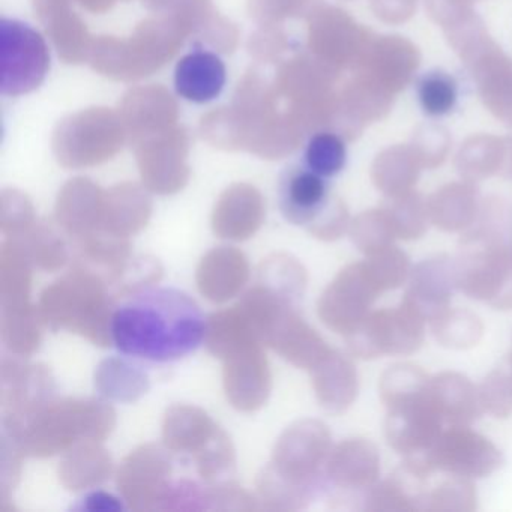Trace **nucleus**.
Segmentation results:
<instances>
[{
    "mask_svg": "<svg viewBox=\"0 0 512 512\" xmlns=\"http://www.w3.org/2000/svg\"><path fill=\"white\" fill-rule=\"evenodd\" d=\"M425 319L406 301L397 308L368 314L361 325L346 335L356 358L376 359L386 355H412L425 340Z\"/></svg>",
    "mask_w": 512,
    "mask_h": 512,
    "instance_id": "nucleus-3",
    "label": "nucleus"
},
{
    "mask_svg": "<svg viewBox=\"0 0 512 512\" xmlns=\"http://www.w3.org/2000/svg\"><path fill=\"white\" fill-rule=\"evenodd\" d=\"M430 328L437 343L452 350L472 349L484 335L481 319L460 308L446 311L442 317L430 323Z\"/></svg>",
    "mask_w": 512,
    "mask_h": 512,
    "instance_id": "nucleus-16",
    "label": "nucleus"
},
{
    "mask_svg": "<svg viewBox=\"0 0 512 512\" xmlns=\"http://www.w3.org/2000/svg\"><path fill=\"white\" fill-rule=\"evenodd\" d=\"M431 218H433L437 229L442 232H463L472 224L473 218H475V209L469 200L445 197L434 205Z\"/></svg>",
    "mask_w": 512,
    "mask_h": 512,
    "instance_id": "nucleus-23",
    "label": "nucleus"
},
{
    "mask_svg": "<svg viewBox=\"0 0 512 512\" xmlns=\"http://www.w3.org/2000/svg\"><path fill=\"white\" fill-rule=\"evenodd\" d=\"M397 238L404 241L422 238L427 233V217L418 206H407L398 209L397 214L391 215Z\"/></svg>",
    "mask_w": 512,
    "mask_h": 512,
    "instance_id": "nucleus-25",
    "label": "nucleus"
},
{
    "mask_svg": "<svg viewBox=\"0 0 512 512\" xmlns=\"http://www.w3.org/2000/svg\"><path fill=\"white\" fill-rule=\"evenodd\" d=\"M326 472L343 490H370L379 481V449L368 439L344 440L332 451Z\"/></svg>",
    "mask_w": 512,
    "mask_h": 512,
    "instance_id": "nucleus-10",
    "label": "nucleus"
},
{
    "mask_svg": "<svg viewBox=\"0 0 512 512\" xmlns=\"http://www.w3.org/2000/svg\"><path fill=\"white\" fill-rule=\"evenodd\" d=\"M455 287L494 310H512V230L508 224L467 230L454 260Z\"/></svg>",
    "mask_w": 512,
    "mask_h": 512,
    "instance_id": "nucleus-2",
    "label": "nucleus"
},
{
    "mask_svg": "<svg viewBox=\"0 0 512 512\" xmlns=\"http://www.w3.org/2000/svg\"><path fill=\"white\" fill-rule=\"evenodd\" d=\"M346 142L331 131H320L308 140L302 163L317 175L329 179L340 175L347 164Z\"/></svg>",
    "mask_w": 512,
    "mask_h": 512,
    "instance_id": "nucleus-18",
    "label": "nucleus"
},
{
    "mask_svg": "<svg viewBox=\"0 0 512 512\" xmlns=\"http://www.w3.org/2000/svg\"><path fill=\"white\" fill-rule=\"evenodd\" d=\"M482 412L494 418L505 419L512 413V373L496 368L478 388Z\"/></svg>",
    "mask_w": 512,
    "mask_h": 512,
    "instance_id": "nucleus-22",
    "label": "nucleus"
},
{
    "mask_svg": "<svg viewBox=\"0 0 512 512\" xmlns=\"http://www.w3.org/2000/svg\"><path fill=\"white\" fill-rule=\"evenodd\" d=\"M419 455L431 473L439 470L469 479L485 478L503 464L499 448L467 425L442 431L434 445Z\"/></svg>",
    "mask_w": 512,
    "mask_h": 512,
    "instance_id": "nucleus-5",
    "label": "nucleus"
},
{
    "mask_svg": "<svg viewBox=\"0 0 512 512\" xmlns=\"http://www.w3.org/2000/svg\"><path fill=\"white\" fill-rule=\"evenodd\" d=\"M350 238L359 251L367 256H373L379 251L392 247L397 239V233L391 217L379 212H370L353 221L350 227Z\"/></svg>",
    "mask_w": 512,
    "mask_h": 512,
    "instance_id": "nucleus-20",
    "label": "nucleus"
},
{
    "mask_svg": "<svg viewBox=\"0 0 512 512\" xmlns=\"http://www.w3.org/2000/svg\"><path fill=\"white\" fill-rule=\"evenodd\" d=\"M364 266L368 277L382 293L403 286L406 280H409L410 271H412L407 254L394 245L373 256H368Z\"/></svg>",
    "mask_w": 512,
    "mask_h": 512,
    "instance_id": "nucleus-19",
    "label": "nucleus"
},
{
    "mask_svg": "<svg viewBox=\"0 0 512 512\" xmlns=\"http://www.w3.org/2000/svg\"><path fill=\"white\" fill-rule=\"evenodd\" d=\"M314 385L322 407L331 413H343L358 395V371L349 358L331 350L316 367Z\"/></svg>",
    "mask_w": 512,
    "mask_h": 512,
    "instance_id": "nucleus-14",
    "label": "nucleus"
},
{
    "mask_svg": "<svg viewBox=\"0 0 512 512\" xmlns=\"http://www.w3.org/2000/svg\"><path fill=\"white\" fill-rule=\"evenodd\" d=\"M0 92L19 97L37 89L46 79L50 55L46 41L35 29L19 20H0Z\"/></svg>",
    "mask_w": 512,
    "mask_h": 512,
    "instance_id": "nucleus-4",
    "label": "nucleus"
},
{
    "mask_svg": "<svg viewBox=\"0 0 512 512\" xmlns=\"http://www.w3.org/2000/svg\"><path fill=\"white\" fill-rule=\"evenodd\" d=\"M86 509H109V511H112V509H121V505H119L118 502H116V499H113V497L107 496V494L104 493H95L92 494V496H89L88 499H86Z\"/></svg>",
    "mask_w": 512,
    "mask_h": 512,
    "instance_id": "nucleus-26",
    "label": "nucleus"
},
{
    "mask_svg": "<svg viewBox=\"0 0 512 512\" xmlns=\"http://www.w3.org/2000/svg\"><path fill=\"white\" fill-rule=\"evenodd\" d=\"M332 202L328 179L308 169L304 163L290 164L278 181L281 214L295 226H313Z\"/></svg>",
    "mask_w": 512,
    "mask_h": 512,
    "instance_id": "nucleus-8",
    "label": "nucleus"
},
{
    "mask_svg": "<svg viewBox=\"0 0 512 512\" xmlns=\"http://www.w3.org/2000/svg\"><path fill=\"white\" fill-rule=\"evenodd\" d=\"M428 391L440 418L451 427H466L481 416L478 388L463 374H436L430 379Z\"/></svg>",
    "mask_w": 512,
    "mask_h": 512,
    "instance_id": "nucleus-12",
    "label": "nucleus"
},
{
    "mask_svg": "<svg viewBox=\"0 0 512 512\" xmlns=\"http://www.w3.org/2000/svg\"><path fill=\"white\" fill-rule=\"evenodd\" d=\"M349 224V215L340 200L332 199L326 211L317 218L308 232L323 241H335L346 233Z\"/></svg>",
    "mask_w": 512,
    "mask_h": 512,
    "instance_id": "nucleus-24",
    "label": "nucleus"
},
{
    "mask_svg": "<svg viewBox=\"0 0 512 512\" xmlns=\"http://www.w3.org/2000/svg\"><path fill=\"white\" fill-rule=\"evenodd\" d=\"M455 289L452 260L446 256L431 257L410 271L409 287L403 301L412 305L430 325L451 310Z\"/></svg>",
    "mask_w": 512,
    "mask_h": 512,
    "instance_id": "nucleus-9",
    "label": "nucleus"
},
{
    "mask_svg": "<svg viewBox=\"0 0 512 512\" xmlns=\"http://www.w3.org/2000/svg\"><path fill=\"white\" fill-rule=\"evenodd\" d=\"M509 364H511V373H512V350H511V358H509Z\"/></svg>",
    "mask_w": 512,
    "mask_h": 512,
    "instance_id": "nucleus-27",
    "label": "nucleus"
},
{
    "mask_svg": "<svg viewBox=\"0 0 512 512\" xmlns=\"http://www.w3.org/2000/svg\"><path fill=\"white\" fill-rule=\"evenodd\" d=\"M430 377L415 364H395L389 367L380 377V400L386 409L397 406L422 394L428 388Z\"/></svg>",
    "mask_w": 512,
    "mask_h": 512,
    "instance_id": "nucleus-17",
    "label": "nucleus"
},
{
    "mask_svg": "<svg viewBox=\"0 0 512 512\" xmlns=\"http://www.w3.org/2000/svg\"><path fill=\"white\" fill-rule=\"evenodd\" d=\"M110 331L119 352L146 361L172 362L202 344L206 322L187 293L149 289L116 308Z\"/></svg>",
    "mask_w": 512,
    "mask_h": 512,
    "instance_id": "nucleus-1",
    "label": "nucleus"
},
{
    "mask_svg": "<svg viewBox=\"0 0 512 512\" xmlns=\"http://www.w3.org/2000/svg\"><path fill=\"white\" fill-rule=\"evenodd\" d=\"M478 503L475 485L469 478L452 476L428 493L427 511L473 512Z\"/></svg>",
    "mask_w": 512,
    "mask_h": 512,
    "instance_id": "nucleus-21",
    "label": "nucleus"
},
{
    "mask_svg": "<svg viewBox=\"0 0 512 512\" xmlns=\"http://www.w3.org/2000/svg\"><path fill=\"white\" fill-rule=\"evenodd\" d=\"M425 476L401 464L388 479L376 482L368 490L364 508L373 512L427 511Z\"/></svg>",
    "mask_w": 512,
    "mask_h": 512,
    "instance_id": "nucleus-13",
    "label": "nucleus"
},
{
    "mask_svg": "<svg viewBox=\"0 0 512 512\" xmlns=\"http://www.w3.org/2000/svg\"><path fill=\"white\" fill-rule=\"evenodd\" d=\"M443 424L427 388L422 394L389 407L385 419L386 442L404 457L422 454L439 439Z\"/></svg>",
    "mask_w": 512,
    "mask_h": 512,
    "instance_id": "nucleus-7",
    "label": "nucleus"
},
{
    "mask_svg": "<svg viewBox=\"0 0 512 512\" xmlns=\"http://www.w3.org/2000/svg\"><path fill=\"white\" fill-rule=\"evenodd\" d=\"M226 65L215 53L194 50L175 68V89L190 103L206 104L220 97L226 86Z\"/></svg>",
    "mask_w": 512,
    "mask_h": 512,
    "instance_id": "nucleus-11",
    "label": "nucleus"
},
{
    "mask_svg": "<svg viewBox=\"0 0 512 512\" xmlns=\"http://www.w3.org/2000/svg\"><path fill=\"white\" fill-rule=\"evenodd\" d=\"M382 295L368 277L364 262L353 263L337 275L319 302L320 319L338 334L349 335L370 314Z\"/></svg>",
    "mask_w": 512,
    "mask_h": 512,
    "instance_id": "nucleus-6",
    "label": "nucleus"
},
{
    "mask_svg": "<svg viewBox=\"0 0 512 512\" xmlns=\"http://www.w3.org/2000/svg\"><path fill=\"white\" fill-rule=\"evenodd\" d=\"M415 95L419 109L427 118H448L460 107L461 83L449 71L431 68L416 77Z\"/></svg>",
    "mask_w": 512,
    "mask_h": 512,
    "instance_id": "nucleus-15",
    "label": "nucleus"
}]
</instances>
